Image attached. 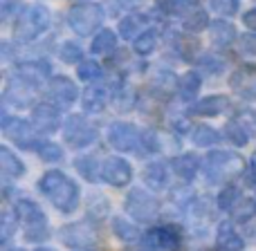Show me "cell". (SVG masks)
<instances>
[{"label": "cell", "instance_id": "cell-29", "mask_svg": "<svg viewBox=\"0 0 256 251\" xmlns=\"http://www.w3.org/2000/svg\"><path fill=\"white\" fill-rule=\"evenodd\" d=\"M225 137L236 146H245L250 141V130L245 128L243 121H230L225 126Z\"/></svg>", "mask_w": 256, "mask_h": 251}, {"label": "cell", "instance_id": "cell-8", "mask_svg": "<svg viewBox=\"0 0 256 251\" xmlns=\"http://www.w3.org/2000/svg\"><path fill=\"white\" fill-rule=\"evenodd\" d=\"M108 144H110L115 150L130 153V150H137V146L142 144V132L132 124L117 121V124H112L108 128Z\"/></svg>", "mask_w": 256, "mask_h": 251}, {"label": "cell", "instance_id": "cell-36", "mask_svg": "<svg viewBox=\"0 0 256 251\" xmlns=\"http://www.w3.org/2000/svg\"><path fill=\"white\" fill-rule=\"evenodd\" d=\"M218 132L214 130V128H209V126H198L194 130V144L196 146H212V144H216L218 141Z\"/></svg>", "mask_w": 256, "mask_h": 251}, {"label": "cell", "instance_id": "cell-48", "mask_svg": "<svg viewBox=\"0 0 256 251\" xmlns=\"http://www.w3.org/2000/svg\"><path fill=\"white\" fill-rule=\"evenodd\" d=\"M16 251H20V249H16Z\"/></svg>", "mask_w": 256, "mask_h": 251}, {"label": "cell", "instance_id": "cell-14", "mask_svg": "<svg viewBox=\"0 0 256 251\" xmlns=\"http://www.w3.org/2000/svg\"><path fill=\"white\" fill-rule=\"evenodd\" d=\"M61 240L72 249L86 247V245H94V231L88 227V222H79L74 227H66L61 231Z\"/></svg>", "mask_w": 256, "mask_h": 251}, {"label": "cell", "instance_id": "cell-38", "mask_svg": "<svg viewBox=\"0 0 256 251\" xmlns=\"http://www.w3.org/2000/svg\"><path fill=\"white\" fill-rule=\"evenodd\" d=\"M232 209H234L236 220H240V222H248L250 218L256 216V204L252 202V200H243L240 204H234Z\"/></svg>", "mask_w": 256, "mask_h": 251}, {"label": "cell", "instance_id": "cell-41", "mask_svg": "<svg viewBox=\"0 0 256 251\" xmlns=\"http://www.w3.org/2000/svg\"><path fill=\"white\" fill-rule=\"evenodd\" d=\"M200 67H204V70L209 72V74H220L222 67H225V63L220 61V58H214V56H207L200 61Z\"/></svg>", "mask_w": 256, "mask_h": 251}, {"label": "cell", "instance_id": "cell-30", "mask_svg": "<svg viewBox=\"0 0 256 251\" xmlns=\"http://www.w3.org/2000/svg\"><path fill=\"white\" fill-rule=\"evenodd\" d=\"M155 45H158V36H155V31L146 29L135 38V45H132V47H135V52L140 54V56H148V54L155 52Z\"/></svg>", "mask_w": 256, "mask_h": 251}, {"label": "cell", "instance_id": "cell-28", "mask_svg": "<svg viewBox=\"0 0 256 251\" xmlns=\"http://www.w3.org/2000/svg\"><path fill=\"white\" fill-rule=\"evenodd\" d=\"M144 25H146V16H142V13H130V16H126L124 20L120 22V31L124 38H130V36H135V34H142Z\"/></svg>", "mask_w": 256, "mask_h": 251}, {"label": "cell", "instance_id": "cell-26", "mask_svg": "<svg viewBox=\"0 0 256 251\" xmlns=\"http://www.w3.org/2000/svg\"><path fill=\"white\" fill-rule=\"evenodd\" d=\"M198 7V0H160V9L168 16H182L186 11H194Z\"/></svg>", "mask_w": 256, "mask_h": 251}, {"label": "cell", "instance_id": "cell-7", "mask_svg": "<svg viewBox=\"0 0 256 251\" xmlns=\"http://www.w3.org/2000/svg\"><path fill=\"white\" fill-rule=\"evenodd\" d=\"M63 137L72 148H86V146L94 144L99 137L97 128L90 126L81 115H72L63 126Z\"/></svg>", "mask_w": 256, "mask_h": 251}, {"label": "cell", "instance_id": "cell-22", "mask_svg": "<svg viewBox=\"0 0 256 251\" xmlns=\"http://www.w3.org/2000/svg\"><path fill=\"white\" fill-rule=\"evenodd\" d=\"M236 38V27L227 20H216L212 25V40L218 45V47H227L232 45Z\"/></svg>", "mask_w": 256, "mask_h": 251}, {"label": "cell", "instance_id": "cell-23", "mask_svg": "<svg viewBox=\"0 0 256 251\" xmlns=\"http://www.w3.org/2000/svg\"><path fill=\"white\" fill-rule=\"evenodd\" d=\"M198 90H200V74L198 72H186L182 76V81L178 83V92H180L182 101H194L198 97Z\"/></svg>", "mask_w": 256, "mask_h": 251}, {"label": "cell", "instance_id": "cell-18", "mask_svg": "<svg viewBox=\"0 0 256 251\" xmlns=\"http://www.w3.org/2000/svg\"><path fill=\"white\" fill-rule=\"evenodd\" d=\"M230 108V99L222 94H214V97H204L191 108V112L198 117H218Z\"/></svg>", "mask_w": 256, "mask_h": 251}, {"label": "cell", "instance_id": "cell-43", "mask_svg": "<svg viewBox=\"0 0 256 251\" xmlns=\"http://www.w3.org/2000/svg\"><path fill=\"white\" fill-rule=\"evenodd\" d=\"M16 0H0V16L2 18H9L12 16V11L16 9Z\"/></svg>", "mask_w": 256, "mask_h": 251}, {"label": "cell", "instance_id": "cell-5", "mask_svg": "<svg viewBox=\"0 0 256 251\" xmlns=\"http://www.w3.org/2000/svg\"><path fill=\"white\" fill-rule=\"evenodd\" d=\"M104 22V9L94 2L76 4L68 11V25L79 36H90Z\"/></svg>", "mask_w": 256, "mask_h": 251}, {"label": "cell", "instance_id": "cell-6", "mask_svg": "<svg viewBox=\"0 0 256 251\" xmlns=\"http://www.w3.org/2000/svg\"><path fill=\"white\" fill-rule=\"evenodd\" d=\"M146 251H180L182 247V236L180 229L173 225L155 227V229L146 231V236L142 238Z\"/></svg>", "mask_w": 256, "mask_h": 251}, {"label": "cell", "instance_id": "cell-35", "mask_svg": "<svg viewBox=\"0 0 256 251\" xmlns=\"http://www.w3.org/2000/svg\"><path fill=\"white\" fill-rule=\"evenodd\" d=\"M76 72H79V79L81 81H88V83H90V81H97L99 76L104 74L102 65H99L97 61H81L79 63V70H76Z\"/></svg>", "mask_w": 256, "mask_h": 251}, {"label": "cell", "instance_id": "cell-32", "mask_svg": "<svg viewBox=\"0 0 256 251\" xmlns=\"http://www.w3.org/2000/svg\"><path fill=\"white\" fill-rule=\"evenodd\" d=\"M207 25H209V16H207V11H202V9H194V11H191V16L184 18V29L191 31V34L202 31Z\"/></svg>", "mask_w": 256, "mask_h": 251}, {"label": "cell", "instance_id": "cell-25", "mask_svg": "<svg viewBox=\"0 0 256 251\" xmlns=\"http://www.w3.org/2000/svg\"><path fill=\"white\" fill-rule=\"evenodd\" d=\"M112 231H115V236L120 240H124V243H135V240H140V229H137L132 222H128L126 218H115V220H112Z\"/></svg>", "mask_w": 256, "mask_h": 251}, {"label": "cell", "instance_id": "cell-40", "mask_svg": "<svg viewBox=\"0 0 256 251\" xmlns=\"http://www.w3.org/2000/svg\"><path fill=\"white\" fill-rule=\"evenodd\" d=\"M238 43H240V52L243 54L256 56V34H243Z\"/></svg>", "mask_w": 256, "mask_h": 251}, {"label": "cell", "instance_id": "cell-19", "mask_svg": "<svg viewBox=\"0 0 256 251\" xmlns=\"http://www.w3.org/2000/svg\"><path fill=\"white\" fill-rule=\"evenodd\" d=\"M171 168L176 171V175L180 177V180L189 182V180H194L196 173H198V168H200V157H198V155H194V153H184V155H180V157L173 159V162H171Z\"/></svg>", "mask_w": 256, "mask_h": 251}, {"label": "cell", "instance_id": "cell-44", "mask_svg": "<svg viewBox=\"0 0 256 251\" xmlns=\"http://www.w3.org/2000/svg\"><path fill=\"white\" fill-rule=\"evenodd\" d=\"M243 22H245V27H248L250 31H256V9H250V11L245 13Z\"/></svg>", "mask_w": 256, "mask_h": 251}, {"label": "cell", "instance_id": "cell-34", "mask_svg": "<svg viewBox=\"0 0 256 251\" xmlns=\"http://www.w3.org/2000/svg\"><path fill=\"white\" fill-rule=\"evenodd\" d=\"M81 56H84V49H81L76 43H72V40H68V43H63L61 47H58V58H61L63 63H68V65L79 63Z\"/></svg>", "mask_w": 256, "mask_h": 251}, {"label": "cell", "instance_id": "cell-1", "mask_svg": "<svg viewBox=\"0 0 256 251\" xmlns=\"http://www.w3.org/2000/svg\"><path fill=\"white\" fill-rule=\"evenodd\" d=\"M38 189L50 202L54 204V209L61 213H72L79 207L81 200V191L76 186L74 180L66 175L61 171H48L38 182Z\"/></svg>", "mask_w": 256, "mask_h": 251}, {"label": "cell", "instance_id": "cell-21", "mask_svg": "<svg viewBox=\"0 0 256 251\" xmlns=\"http://www.w3.org/2000/svg\"><path fill=\"white\" fill-rule=\"evenodd\" d=\"M84 110L86 112H92V115H97V112H102L104 108H106V101H108V94L104 88H88L84 92Z\"/></svg>", "mask_w": 256, "mask_h": 251}, {"label": "cell", "instance_id": "cell-12", "mask_svg": "<svg viewBox=\"0 0 256 251\" xmlns=\"http://www.w3.org/2000/svg\"><path fill=\"white\" fill-rule=\"evenodd\" d=\"M32 128H34V124H30V121H25V119H9V117L2 119L4 137L16 141L18 146H25V148H34V144H30V141H34Z\"/></svg>", "mask_w": 256, "mask_h": 251}, {"label": "cell", "instance_id": "cell-47", "mask_svg": "<svg viewBox=\"0 0 256 251\" xmlns=\"http://www.w3.org/2000/svg\"><path fill=\"white\" fill-rule=\"evenodd\" d=\"M36 251H56V249H48V247H38Z\"/></svg>", "mask_w": 256, "mask_h": 251}, {"label": "cell", "instance_id": "cell-16", "mask_svg": "<svg viewBox=\"0 0 256 251\" xmlns=\"http://www.w3.org/2000/svg\"><path fill=\"white\" fill-rule=\"evenodd\" d=\"M216 247L220 251H243L245 249V243L243 238L238 236V231L234 229L230 220L220 222L216 229Z\"/></svg>", "mask_w": 256, "mask_h": 251}, {"label": "cell", "instance_id": "cell-10", "mask_svg": "<svg viewBox=\"0 0 256 251\" xmlns=\"http://www.w3.org/2000/svg\"><path fill=\"white\" fill-rule=\"evenodd\" d=\"M45 94H48V99L54 106L66 108V106H70V103H74V99L79 97V90H76V85L72 83L68 76H56V79L50 81Z\"/></svg>", "mask_w": 256, "mask_h": 251}, {"label": "cell", "instance_id": "cell-33", "mask_svg": "<svg viewBox=\"0 0 256 251\" xmlns=\"http://www.w3.org/2000/svg\"><path fill=\"white\" fill-rule=\"evenodd\" d=\"M36 153H38V157L43 162H61L63 159V148L58 144H54V141H40Z\"/></svg>", "mask_w": 256, "mask_h": 251}, {"label": "cell", "instance_id": "cell-4", "mask_svg": "<svg viewBox=\"0 0 256 251\" xmlns=\"http://www.w3.org/2000/svg\"><path fill=\"white\" fill-rule=\"evenodd\" d=\"M124 211L137 222H153L160 216V200L144 189H130L124 200Z\"/></svg>", "mask_w": 256, "mask_h": 251}, {"label": "cell", "instance_id": "cell-9", "mask_svg": "<svg viewBox=\"0 0 256 251\" xmlns=\"http://www.w3.org/2000/svg\"><path fill=\"white\" fill-rule=\"evenodd\" d=\"M102 177H104V182H108L110 186L122 189V186H126L128 182L132 180V168L126 159L108 157L106 162L102 164Z\"/></svg>", "mask_w": 256, "mask_h": 251}, {"label": "cell", "instance_id": "cell-42", "mask_svg": "<svg viewBox=\"0 0 256 251\" xmlns=\"http://www.w3.org/2000/svg\"><path fill=\"white\" fill-rule=\"evenodd\" d=\"M243 182H245L248 186H256V155H252V159H250L248 168H245Z\"/></svg>", "mask_w": 256, "mask_h": 251}, {"label": "cell", "instance_id": "cell-2", "mask_svg": "<svg viewBox=\"0 0 256 251\" xmlns=\"http://www.w3.org/2000/svg\"><path fill=\"white\" fill-rule=\"evenodd\" d=\"M243 173V157L230 150H214L204 159V177L209 184H222Z\"/></svg>", "mask_w": 256, "mask_h": 251}, {"label": "cell", "instance_id": "cell-31", "mask_svg": "<svg viewBox=\"0 0 256 251\" xmlns=\"http://www.w3.org/2000/svg\"><path fill=\"white\" fill-rule=\"evenodd\" d=\"M18 231V216L12 211L2 213V220H0V243L7 245L14 238V234Z\"/></svg>", "mask_w": 256, "mask_h": 251}, {"label": "cell", "instance_id": "cell-46", "mask_svg": "<svg viewBox=\"0 0 256 251\" xmlns=\"http://www.w3.org/2000/svg\"><path fill=\"white\" fill-rule=\"evenodd\" d=\"M72 251H97L94 245H86V247H79V249H72Z\"/></svg>", "mask_w": 256, "mask_h": 251}, {"label": "cell", "instance_id": "cell-20", "mask_svg": "<svg viewBox=\"0 0 256 251\" xmlns=\"http://www.w3.org/2000/svg\"><path fill=\"white\" fill-rule=\"evenodd\" d=\"M0 168H2V175H7V177L25 175V164H22L20 159L7 148V146L0 148Z\"/></svg>", "mask_w": 256, "mask_h": 251}, {"label": "cell", "instance_id": "cell-3", "mask_svg": "<svg viewBox=\"0 0 256 251\" xmlns=\"http://www.w3.org/2000/svg\"><path fill=\"white\" fill-rule=\"evenodd\" d=\"M48 27H50V9L43 7V4H30L20 13L14 31H16V38L20 43H30L38 34H43Z\"/></svg>", "mask_w": 256, "mask_h": 251}, {"label": "cell", "instance_id": "cell-15", "mask_svg": "<svg viewBox=\"0 0 256 251\" xmlns=\"http://www.w3.org/2000/svg\"><path fill=\"white\" fill-rule=\"evenodd\" d=\"M16 216L18 220H22L27 225V229H36V227H48L45 213L40 211V207L32 200H18L16 202Z\"/></svg>", "mask_w": 256, "mask_h": 251}, {"label": "cell", "instance_id": "cell-45", "mask_svg": "<svg viewBox=\"0 0 256 251\" xmlns=\"http://www.w3.org/2000/svg\"><path fill=\"white\" fill-rule=\"evenodd\" d=\"M120 4L126 9H132V7H137V4H142V0H120Z\"/></svg>", "mask_w": 256, "mask_h": 251}, {"label": "cell", "instance_id": "cell-13", "mask_svg": "<svg viewBox=\"0 0 256 251\" xmlns=\"http://www.w3.org/2000/svg\"><path fill=\"white\" fill-rule=\"evenodd\" d=\"M16 76H20L27 85H43L50 79V65L45 61H27L16 67Z\"/></svg>", "mask_w": 256, "mask_h": 251}, {"label": "cell", "instance_id": "cell-37", "mask_svg": "<svg viewBox=\"0 0 256 251\" xmlns=\"http://www.w3.org/2000/svg\"><path fill=\"white\" fill-rule=\"evenodd\" d=\"M236 202H238V189H236V186H225V189L220 191V195L216 198L218 209H222V211L232 209Z\"/></svg>", "mask_w": 256, "mask_h": 251}, {"label": "cell", "instance_id": "cell-27", "mask_svg": "<svg viewBox=\"0 0 256 251\" xmlns=\"http://www.w3.org/2000/svg\"><path fill=\"white\" fill-rule=\"evenodd\" d=\"M74 166L88 182H97L102 177V166H99V162L94 157H79L74 162Z\"/></svg>", "mask_w": 256, "mask_h": 251}, {"label": "cell", "instance_id": "cell-17", "mask_svg": "<svg viewBox=\"0 0 256 251\" xmlns=\"http://www.w3.org/2000/svg\"><path fill=\"white\" fill-rule=\"evenodd\" d=\"M144 182L148 189L153 191H164L168 186V164L158 159V162H150L144 168Z\"/></svg>", "mask_w": 256, "mask_h": 251}, {"label": "cell", "instance_id": "cell-39", "mask_svg": "<svg viewBox=\"0 0 256 251\" xmlns=\"http://www.w3.org/2000/svg\"><path fill=\"white\" fill-rule=\"evenodd\" d=\"M238 4L240 0H212V7L216 13L220 16H232V13L238 11Z\"/></svg>", "mask_w": 256, "mask_h": 251}, {"label": "cell", "instance_id": "cell-11", "mask_svg": "<svg viewBox=\"0 0 256 251\" xmlns=\"http://www.w3.org/2000/svg\"><path fill=\"white\" fill-rule=\"evenodd\" d=\"M32 124L38 132H54L61 124V112L52 103H38L32 110Z\"/></svg>", "mask_w": 256, "mask_h": 251}, {"label": "cell", "instance_id": "cell-24", "mask_svg": "<svg viewBox=\"0 0 256 251\" xmlns=\"http://www.w3.org/2000/svg\"><path fill=\"white\" fill-rule=\"evenodd\" d=\"M115 47H117V34L115 31H110V29H102L92 38L90 52L92 54H110Z\"/></svg>", "mask_w": 256, "mask_h": 251}]
</instances>
